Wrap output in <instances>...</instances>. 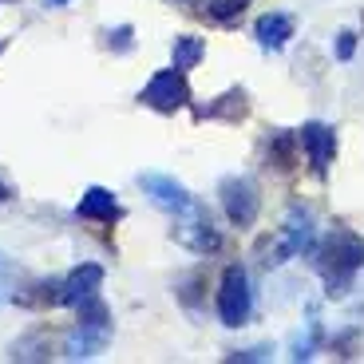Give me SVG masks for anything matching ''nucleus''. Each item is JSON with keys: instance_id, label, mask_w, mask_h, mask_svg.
<instances>
[{"instance_id": "1", "label": "nucleus", "mask_w": 364, "mask_h": 364, "mask_svg": "<svg viewBox=\"0 0 364 364\" xmlns=\"http://www.w3.org/2000/svg\"><path fill=\"white\" fill-rule=\"evenodd\" d=\"M360 269H364V237H356L345 226H333V234L317 246V273L325 277L328 293L345 297Z\"/></svg>"}, {"instance_id": "2", "label": "nucleus", "mask_w": 364, "mask_h": 364, "mask_svg": "<svg viewBox=\"0 0 364 364\" xmlns=\"http://www.w3.org/2000/svg\"><path fill=\"white\" fill-rule=\"evenodd\" d=\"M107 337H111L107 309L100 305V297H91L87 305H80V325L72 328V337L64 345L68 360H91V356L107 345Z\"/></svg>"}, {"instance_id": "3", "label": "nucleus", "mask_w": 364, "mask_h": 364, "mask_svg": "<svg viewBox=\"0 0 364 364\" xmlns=\"http://www.w3.org/2000/svg\"><path fill=\"white\" fill-rule=\"evenodd\" d=\"M250 309H254V297H250V282L242 265H230L222 273V289H218V317L222 325L237 328L250 321Z\"/></svg>"}, {"instance_id": "4", "label": "nucleus", "mask_w": 364, "mask_h": 364, "mask_svg": "<svg viewBox=\"0 0 364 364\" xmlns=\"http://www.w3.org/2000/svg\"><path fill=\"white\" fill-rule=\"evenodd\" d=\"M139 186H143L146 194H151V202H155L159 210H166L171 218H182V214H191L198 202L191 198V191L182 186V182H174L171 174H159V171H146L139 174Z\"/></svg>"}, {"instance_id": "5", "label": "nucleus", "mask_w": 364, "mask_h": 364, "mask_svg": "<svg viewBox=\"0 0 364 364\" xmlns=\"http://www.w3.org/2000/svg\"><path fill=\"white\" fill-rule=\"evenodd\" d=\"M222 210L226 218L234 222L237 230H246L257 222V210H262V198H257V186L250 178H226L222 182Z\"/></svg>"}, {"instance_id": "6", "label": "nucleus", "mask_w": 364, "mask_h": 364, "mask_svg": "<svg viewBox=\"0 0 364 364\" xmlns=\"http://www.w3.org/2000/svg\"><path fill=\"white\" fill-rule=\"evenodd\" d=\"M139 100L146 103V107L163 111V115H171V111H178L182 103L191 100V87H186V80H182L178 68H171V72H159L151 75V83L143 87V95Z\"/></svg>"}, {"instance_id": "7", "label": "nucleus", "mask_w": 364, "mask_h": 364, "mask_svg": "<svg viewBox=\"0 0 364 364\" xmlns=\"http://www.w3.org/2000/svg\"><path fill=\"white\" fill-rule=\"evenodd\" d=\"M174 234H178V242L182 246H191L194 254H214V250L222 246L218 230L210 226V214L202 206H194L191 214H182L178 226H174Z\"/></svg>"}, {"instance_id": "8", "label": "nucleus", "mask_w": 364, "mask_h": 364, "mask_svg": "<svg viewBox=\"0 0 364 364\" xmlns=\"http://www.w3.org/2000/svg\"><path fill=\"white\" fill-rule=\"evenodd\" d=\"M297 139H301V146H305V155H309L313 171L325 174L328 163H333V155H337V131L325 127V123H305Z\"/></svg>"}, {"instance_id": "9", "label": "nucleus", "mask_w": 364, "mask_h": 364, "mask_svg": "<svg viewBox=\"0 0 364 364\" xmlns=\"http://www.w3.org/2000/svg\"><path fill=\"white\" fill-rule=\"evenodd\" d=\"M309 246H313V218H309V210H293L289 222H285L282 246L273 250L269 262H273V265H282V262H289V257H297L301 250H309Z\"/></svg>"}, {"instance_id": "10", "label": "nucleus", "mask_w": 364, "mask_h": 364, "mask_svg": "<svg viewBox=\"0 0 364 364\" xmlns=\"http://www.w3.org/2000/svg\"><path fill=\"white\" fill-rule=\"evenodd\" d=\"M100 285H103V269H100V265H91V262L80 265V269L60 285V305L80 309V305H87L91 297H100Z\"/></svg>"}, {"instance_id": "11", "label": "nucleus", "mask_w": 364, "mask_h": 364, "mask_svg": "<svg viewBox=\"0 0 364 364\" xmlns=\"http://www.w3.org/2000/svg\"><path fill=\"white\" fill-rule=\"evenodd\" d=\"M254 36H257V44H262L265 52H282V48L289 44V36H293V16H285V12H265V16L254 24Z\"/></svg>"}, {"instance_id": "12", "label": "nucleus", "mask_w": 364, "mask_h": 364, "mask_svg": "<svg viewBox=\"0 0 364 364\" xmlns=\"http://www.w3.org/2000/svg\"><path fill=\"white\" fill-rule=\"evenodd\" d=\"M80 218H91V222H115V218H119L115 194L103 191V186H91V191L80 198Z\"/></svg>"}, {"instance_id": "13", "label": "nucleus", "mask_w": 364, "mask_h": 364, "mask_svg": "<svg viewBox=\"0 0 364 364\" xmlns=\"http://www.w3.org/2000/svg\"><path fill=\"white\" fill-rule=\"evenodd\" d=\"M202 52H206V44H202L198 36H178V40H174L171 60H174V68H178V72H186V68H194L202 60Z\"/></svg>"}, {"instance_id": "14", "label": "nucleus", "mask_w": 364, "mask_h": 364, "mask_svg": "<svg viewBox=\"0 0 364 364\" xmlns=\"http://www.w3.org/2000/svg\"><path fill=\"white\" fill-rule=\"evenodd\" d=\"M246 9H250V0H210V4H206V12L214 20H222V24L234 20V16H242Z\"/></svg>"}, {"instance_id": "15", "label": "nucleus", "mask_w": 364, "mask_h": 364, "mask_svg": "<svg viewBox=\"0 0 364 364\" xmlns=\"http://www.w3.org/2000/svg\"><path fill=\"white\" fill-rule=\"evenodd\" d=\"M289 146H293V135H277V139H273V146H269L282 171H289V166H293V151H289Z\"/></svg>"}, {"instance_id": "16", "label": "nucleus", "mask_w": 364, "mask_h": 364, "mask_svg": "<svg viewBox=\"0 0 364 364\" xmlns=\"http://www.w3.org/2000/svg\"><path fill=\"white\" fill-rule=\"evenodd\" d=\"M12 297V262L0 254V305Z\"/></svg>"}, {"instance_id": "17", "label": "nucleus", "mask_w": 364, "mask_h": 364, "mask_svg": "<svg viewBox=\"0 0 364 364\" xmlns=\"http://www.w3.org/2000/svg\"><path fill=\"white\" fill-rule=\"evenodd\" d=\"M337 55H341V60H348V55H353V36H348V32L341 36V48H337Z\"/></svg>"}, {"instance_id": "18", "label": "nucleus", "mask_w": 364, "mask_h": 364, "mask_svg": "<svg viewBox=\"0 0 364 364\" xmlns=\"http://www.w3.org/2000/svg\"><path fill=\"white\" fill-rule=\"evenodd\" d=\"M0 202H9V186L4 182H0Z\"/></svg>"}, {"instance_id": "19", "label": "nucleus", "mask_w": 364, "mask_h": 364, "mask_svg": "<svg viewBox=\"0 0 364 364\" xmlns=\"http://www.w3.org/2000/svg\"><path fill=\"white\" fill-rule=\"evenodd\" d=\"M48 4H52V9H64V4H68V0H48Z\"/></svg>"}]
</instances>
